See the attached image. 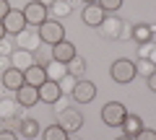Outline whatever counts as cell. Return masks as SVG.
I'll return each instance as SVG.
<instances>
[{
    "label": "cell",
    "instance_id": "cell-5",
    "mask_svg": "<svg viewBox=\"0 0 156 140\" xmlns=\"http://www.w3.org/2000/svg\"><path fill=\"white\" fill-rule=\"evenodd\" d=\"M39 29V36H42V44H47V47H55L57 42H62L65 39V29H62V23L60 21H50L47 18L42 26H37Z\"/></svg>",
    "mask_w": 156,
    "mask_h": 140
},
{
    "label": "cell",
    "instance_id": "cell-27",
    "mask_svg": "<svg viewBox=\"0 0 156 140\" xmlns=\"http://www.w3.org/2000/svg\"><path fill=\"white\" fill-rule=\"evenodd\" d=\"M70 11H73V5H68V3H62V0H55V5L50 8V13H55V16H70Z\"/></svg>",
    "mask_w": 156,
    "mask_h": 140
},
{
    "label": "cell",
    "instance_id": "cell-20",
    "mask_svg": "<svg viewBox=\"0 0 156 140\" xmlns=\"http://www.w3.org/2000/svg\"><path fill=\"white\" fill-rule=\"evenodd\" d=\"M18 132L23 135L26 140H31V138H37L42 130H39V122L37 119H31V117H23L21 122H18Z\"/></svg>",
    "mask_w": 156,
    "mask_h": 140
},
{
    "label": "cell",
    "instance_id": "cell-25",
    "mask_svg": "<svg viewBox=\"0 0 156 140\" xmlns=\"http://www.w3.org/2000/svg\"><path fill=\"white\" fill-rule=\"evenodd\" d=\"M44 70H47V78L50 80H60L62 75L68 73V67L62 65V62H57V60H52L50 65H44Z\"/></svg>",
    "mask_w": 156,
    "mask_h": 140
},
{
    "label": "cell",
    "instance_id": "cell-34",
    "mask_svg": "<svg viewBox=\"0 0 156 140\" xmlns=\"http://www.w3.org/2000/svg\"><path fill=\"white\" fill-rule=\"evenodd\" d=\"M13 50H16V47H11V44H8L5 39L0 42V55H8V57H11V52H13Z\"/></svg>",
    "mask_w": 156,
    "mask_h": 140
},
{
    "label": "cell",
    "instance_id": "cell-30",
    "mask_svg": "<svg viewBox=\"0 0 156 140\" xmlns=\"http://www.w3.org/2000/svg\"><path fill=\"white\" fill-rule=\"evenodd\" d=\"M133 140H156V130H151V127H143L138 135H135Z\"/></svg>",
    "mask_w": 156,
    "mask_h": 140
},
{
    "label": "cell",
    "instance_id": "cell-16",
    "mask_svg": "<svg viewBox=\"0 0 156 140\" xmlns=\"http://www.w3.org/2000/svg\"><path fill=\"white\" fill-rule=\"evenodd\" d=\"M151 36H154V23H135L130 29V39L135 44H146V42H151Z\"/></svg>",
    "mask_w": 156,
    "mask_h": 140
},
{
    "label": "cell",
    "instance_id": "cell-36",
    "mask_svg": "<svg viewBox=\"0 0 156 140\" xmlns=\"http://www.w3.org/2000/svg\"><path fill=\"white\" fill-rule=\"evenodd\" d=\"M5 36H8V34H5V26H3V21H0V42L5 39Z\"/></svg>",
    "mask_w": 156,
    "mask_h": 140
},
{
    "label": "cell",
    "instance_id": "cell-1",
    "mask_svg": "<svg viewBox=\"0 0 156 140\" xmlns=\"http://www.w3.org/2000/svg\"><path fill=\"white\" fill-rule=\"evenodd\" d=\"M130 29H133V26H128L122 18L107 16L104 23L99 26V31H101V36H104V39H112V42H115V39H125V36H130Z\"/></svg>",
    "mask_w": 156,
    "mask_h": 140
},
{
    "label": "cell",
    "instance_id": "cell-28",
    "mask_svg": "<svg viewBox=\"0 0 156 140\" xmlns=\"http://www.w3.org/2000/svg\"><path fill=\"white\" fill-rule=\"evenodd\" d=\"M99 5L104 8V13H115L122 8V0H99Z\"/></svg>",
    "mask_w": 156,
    "mask_h": 140
},
{
    "label": "cell",
    "instance_id": "cell-3",
    "mask_svg": "<svg viewBox=\"0 0 156 140\" xmlns=\"http://www.w3.org/2000/svg\"><path fill=\"white\" fill-rule=\"evenodd\" d=\"M57 125L65 132H78V130L83 127V112H78L76 107H62L57 112Z\"/></svg>",
    "mask_w": 156,
    "mask_h": 140
},
{
    "label": "cell",
    "instance_id": "cell-6",
    "mask_svg": "<svg viewBox=\"0 0 156 140\" xmlns=\"http://www.w3.org/2000/svg\"><path fill=\"white\" fill-rule=\"evenodd\" d=\"M42 47V36H39V29L37 26H26L21 34H16V50H26L34 52Z\"/></svg>",
    "mask_w": 156,
    "mask_h": 140
},
{
    "label": "cell",
    "instance_id": "cell-8",
    "mask_svg": "<svg viewBox=\"0 0 156 140\" xmlns=\"http://www.w3.org/2000/svg\"><path fill=\"white\" fill-rule=\"evenodd\" d=\"M70 96H73L76 104H91L96 99V86L91 80H86V78H78V83H76V88H73Z\"/></svg>",
    "mask_w": 156,
    "mask_h": 140
},
{
    "label": "cell",
    "instance_id": "cell-35",
    "mask_svg": "<svg viewBox=\"0 0 156 140\" xmlns=\"http://www.w3.org/2000/svg\"><path fill=\"white\" fill-rule=\"evenodd\" d=\"M39 3H42V5H44V8H47V11H50V8H52V5H55V0H39Z\"/></svg>",
    "mask_w": 156,
    "mask_h": 140
},
{
    "label": "cell",
    "instance_id": "cell-11",
    "mask_svg": "<svg viewBox=\"0 0 156 140\" xmlns=\"http://www.w3.org/2000/svg\"><path fill=\"white\" fill-rule=\"evenodd\" d=\"M60 96H62V91H60V83H57V80L47 78L44 83L39 86V101H44V104H57Z\"/></svg>",
    "mask_w": 156,
    "mask_h": 140
},
{
    "label": "cell",
    "instance_id": "cell-38",
    "mask_svg": "<svg viewBox=\"0 0 156 140\" xmlns=\"http://www.w3.org/2000/svg\"><path fill=\"white\" fill-rule=\"evenodd\" d=\"M117 140H133V138H128V135H122V138H117Z\"/></svg>",
    "mask_w": 156,
    "mask_h": 140
},
{
    "label": "cell",
    "instance_id": "cell-37",
    "mask_svg": "<svg viewBox=\"0 0 156 140\" xmlns=\"http://www.w3.org/2000/svg\"><path fill=\"white\" fill-rule=\"evenodd\" d=\"M81 3H83V5H91V3H99V0H81Z\"/></svg>",
    "mask_w": 156,
    "mask_h": 140
},
{
    "label": "cell",
    "instance_id": "cell-4",
    "mask_svg": "<svg viewBox=\"0 0 156 140\" xmlns=\"http://www.w3.org/2000/svg\"><path fill=\"white\" fill-rule=\"evenodd\" d=\"M125 117H128V109H125V104H120V101H109V104L101 107V122H104L107 127H120V125L125 122Z\"/></svg>",
    "mask_w": 156,
    "mask_h": 140
},
{
    "label": "cell",
    "instance_id": "cell-31",
    "mask_svg": "<svg viewBox=\"0 0 156 140\" xmlns=\"http://www.w3.org/2000/svg\"><path fill=\"white\" fill-rule=\"evenodd\" d=\"M0 140H18V135L13 130H0Z\"/></svg>",
    "mask_w": 156,
    "mask_h": 140
},
{
    "label": "cell",
    "instance_id": "cell-40",
    "mask_svg": "<svg viewBox=\"0 0 156 140\" xmlns=\"http://www.w3.org/2000/svg\"><path fill=\"white\" fill-rule=\"evenodd\" d=\"M68 140H81V138H76V135H70V138H68Z\"/></svg>",
    "mask_w": 156,
    "mask_h": 140
},
{
    "label": "cell",
    "instance_id": "cell-15",
    "mask_svg": "<svg viewBox=\"0 0 156 140\" xmlns=\"http://www.w3.org/2000/svg\"><path fill=\"white\" fill-rule=\"evenodd\" d=\"M44 80H47V70H44L42 65H31V67H26V70H23V83L34 86V88H39Z\"/></svg>",
    "mask_w": 156,
    "mask_h": 140
},
{
    "label": "cell",
    "instance_id": "cell-18",
    "mask_svg": "<svg viewBox=\"0 0 156 140\" xmlns=\"http://www.w3.org/2000/svg\"><path fill=\"white\" fill-rule=\"evenodd\" d=\"M21 104L16 99H0V119H21Z\"/></svg>",
    "mask_w": 156,
    "mask_h": 140
},
{
    "label": "cell",
    "instance_id": "cell-24",
    "mask_svg": "<svg viewBox=\"0 0 156 140\" xmlns=\"http://www.w3.org/2000/svg\"><path fill=\"white\" fill-rule=\"evenodd\" d=\"M138 57L151 65H156V44L154 42H146V44H138Z\"/></svg>",
    "mask_w": 156,
    "mask_h": 140
},
{
    "label": "cell",
    "instance_id": "cell-7",
    "mask_svg": "<svg viewBox=\"0 0 156 140\" xmlns=\"http://www.w3.org/2000/svg\"><path fill=\"white\" fill-rule=\"evenodd\" d=\"M23 18H26V23L29 26H42V23L47 21V16H50V11H47L39 0H31L29 5H23Z\"/></svg>",
    "mask_w": 156,
    "mask_h": 140
},
{
    "label": "cell",
    "instance_id": "cell-21",
    "mask_svg": "<svg viewBox=\"0 0 156 140\" xmlns=\"http://www.w3.org/2000/svg\"><path fill=\"white\" fill-rule=\"evenodd\" d=\"M68 138H70V132H65L60 125H50L42 130V140H68Z\"/></svg>",
    "mask_w": 156,
    "mask_h": 140
},
{
    "label": "cell",
    "instance_id": "cell-33",
    "mask_svg": "<svg viewBox=\"0 0 156 140\" xmlns=\"http://www.w3.org/2000/svg\"><path fill=\"white\" fill-rule=\"evenodd\" d=\"M146 83H148V91H154V94H156V70L151 75H146Z\"/></svg>",
    "mask_w": 156,
    "mask_h": 140
},
{
    "label": "cell",
    "instance_id": "cell-14",
    "mask_svg": "<svg viewBox=\"0 0 156 140\" xmlns=\"http://www.w3.org/2000/svg\"><path fill=\"white\" fill-rule=\"evenodd\" d=\"M0 86L8 88V91H18L23 86V70H16V67L3 70V75H0Z\"/></svg>",
    "mask_w": 156,
    "mask_h": 140
},
{
    "label": "cell",
    "instance_id": "cell-22",
    "mask_svg": "<svg viewBox=\"0 0 156 140\" xmlns=\"http://www.w3.org/2000/svg\"><path fill=\"white\" fill-rule=\"evenodd\" d=\"M31 55H34V65H42V67L50 65V62L55 60V57H52V47H47V44L39 47V50H34Z\"/></svg>",
    "mask_w": 156,
    "mask_h": 140
},
{
    "label": "cell",
    "instance_id": "cell-29",
    "mask_svg": "<svg viewBox=\"0 0 156 140\" xmlns=\"http://www.w3.org/2000/svg\"><path fill=\"white\" fill-rule=\"evenodd\" d=\"M135 70L143 73V75H151L156 70V65H151V62H146V60H138V62H135Z\"/></svg>",
    "mask_w": 156,
    "mask_h": 140
},
{
    "label": "cell",
    "instance_id": "cell-23",
    "mask_svg": "<svg viewBox=\"0 0 156 140\" xmlns=\"http://www.w3.org/2000/svg\"><path fill=\"white\" fill-rule=\"evenodd\" d=\"M65 67H68V73H70V75H76V78H83V73H86V60H83L81 55H76Z\"/></svg>",
    "mask_w": 156,
    "mask_h": 140
},
{
    "label": "cell",
    "instance_id": "cell-10",
    "mask_svg": "<svg viewBox=\"0 0 156 140\" xmlns=\"http://www.w3.org/2000/svg\"><path fill=\"white\" fill-rule=\"evenodd\" d=\"M76 55H78V47L73 44V42H68V39L57 42V44L52 47V57H55L57 62H62V65H68V62H70Z\"/></svg>",
    "mask_w": 156,
    "mask_h": 140
},
{
    "label": "cell",
    "instance_id": "cell-19",
    "mask_svg": "<svg viewBox=\"0 0 156 140\" xmlns=\"http://www.w3.org/2000/svg\"><path fill=\"white\" fill-rule=\"evenodd\" d=\"M120 127H122V132L128 135V138H135V135L143 130V119H140L138 114H130L128 112V117H125V122L120 125Z\"/></svg>",
    "mask_w": 156,
    "mask_h": 140
},
{
    "label": "cell",
    "instance_id": "cell-2",
    "mask_svg": "<svg viewBox=\"0 0 156 140\" xmlns=\"http://www.w3.org/2000/svg\"><path fill=\"white\" fill-rule=\"evenodd\" d=\"M109 75H112V80H115V83L125 86V83H130V80L138 75V70H135V62H133V60H125V57H120V60L112 62Z\"/></svg>",
    "mask_w": 156,
    "mask_h": 140
},
{
    "label": "cell",
    "instance_id": "cell-26",
    "mask_svg": "<svg viewBox=\"0 0 156 140\" xmlns=\"http://www.w3.org/2000/svg\"><path fill=\"white\" fill-rule=\"evenodd\" d=\"M57 83H60V91H62V94H73V88H76L78 78H76V75H70V73H65L60 80H57Z\"/></svg>",
    "mask_w": 156,
    "mask_h": 140
},
{
    "label": "cell",
    "instance_id": "cell-12",
    "mask_svg": "<svg viewBox=\"0 0 156 140\" xmlns=\"http://www.w3.org/2000/svg\"><path fill=\"white\" fill-rule=\"evenodd\" d=\"M16 101L21 104L23 109H31V107H37V104H39V88H34V86L23 83L21 88L16 91Z\"/></svg>",
    "mask_w": 156,
    "mask_h": 140
},
{
    "label": "cell",
    "instance_id": "cell-13",
    "mask_svg": "<svg viewBox=\"0 0 156 140\" xmlns=\"http://www.w3.org/2000/svg\"><path fill=\"white\" fill-rule=\"evenodd\" d=\"M3 26H5V34H13V36H16V34H21L29 23H26V18H23L21 11H13L11 8V13L3 18Z\"/></svg>",
    "mask_w": 156,
    "mask_h": 140
},
{
    "label": "cell",
    "instance_id": "cell-39",
    "mask_svg": "<svg viewBox=\"0 0 156 140\" xmlns=\"http://www.w3.org/2000/svg\"><path fill=\"white\" fill-rule=\"evenodd\" d=\"M62 3H68V5H73V3H76V0H62Z\"/></svg>",
    "mask_w": 156,
    "mask_h": 140
},
{
    "label": "cell",
    "instance_id": "cell-32",
    "mask_svg": "<svg viewBox=\"0 0 156 140\" xmlns=\"http://www.w3.org/2000/svg\"><path fill=\"white\" fill-rule=\"evenodd\" d=\"M11 13V5H8V0H0V21Z\"/></svg>",
    "mask_w": 156,
    "mask_h": 140
},
{
    "label": "cell",
    "instance_id": "cell-17",
    "mask_svg": "<svg viewBox=\"0 0 156 140\" xmlns=\"http://www.w3.org/2000/svg\"><path fill=\"white\" fill-rule=\"evenodd\" d=\"M34 65V55L26 50H13L11 52V67H16V70H26V67Z\"/></svg>",
    "mask_w": 156,
    "mask_h": 140
},
{
    "label": "cell",
    "instance_id": "cell-9",
    "mask_svg": "<svg viewBox=\"0 0 156 140\" xmlns=\"http://www.w3.org/2000/svg\"><path fill=\"white\" fill-rule=\"evenodd\" d=\"M81 18H83V23H86V26L99 29L101 23H104L107 13H104V8H101L99 3H91V5H83V13H81Z\"/></svg>",
    "mask_w": 156,
    "mask_h": 140
}]
</instances>
